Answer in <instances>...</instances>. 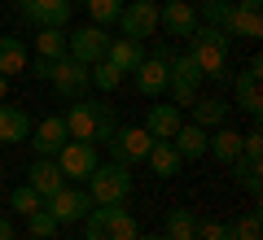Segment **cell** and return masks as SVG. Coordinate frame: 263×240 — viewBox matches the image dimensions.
Instances as JSON below:
<instances>
[{"label":"cell","mask_w":263,"mask_h":240,"mask_svg":"<svg viewBox=\"0 0 263 240\" xmlns=\"http://www.w3.org/2000/svg\"><path fill=\"white\" fill-rule=\"evenodd\" d=\"M44 210L57 219V227L62 223H84V214L92 210V197H88V188H57L44 201Z\"/></svg>","instance_id":"9c48e42d"},{"label":"cell","mask_w":263,"mask_h":240,"mask_svg":"<svg viewBox=\"0 0 263 240\" xmlns=\"http://www.w3.org/2000/svg\"><path fill=\"white\" fill-rule=\"evenodd\" d=\"M35 57H48V61H62V57H66V35H62V27H40V35H35Z\"/></svg>","instance_id":"83f0119b"},{"label":"cell","mask_w":263,"mask_h":240,"mask_svg":"<svg viewBox=\"0 0 263 240\" xmlns=\"http://www.w3.org/2000/svg\"><path fill=\"white\" fill-rule=\"evenodd\" d=\"M158 27L167 31V35L189 39L197 31V9L189 0H158Z\"/></svg>","instance_id":"7c38bea8"},{"label":"cell","mask_w":263,"mask_h":240,"mask_svg":"<svg viewBox=\"0 0 263 240\" xmlns=\"http://www.w3.org/2000/svg\"><path fill=\"white\" fill-rule=\"evenodd\" d=\"M228 9H233V0H202V13H197V22H211V27H219V22L228 18Z\"/></svg>","instance_id":"d590c367"},{"label":"cell","mask_w":263,"mask_h":240,"mask_svg":"<svg viewBox=\"0 0 263 240\" xmlns=\"http://www.w3.org/2000/svg\"><path fill=\"white\" fill-rule=\"evenodd\" d=\"M206 136L211 131H202L197 122H180V131L171 136V144H176V153L184 157V162H197V157L206 153Z\"/></svg>","instance_id":"cb8c5ba5"},{"label":"cell","mask_w":263,"mask_h":240,"mask_svg":"<svg viewBox=\"0 0 263 240\" xmlns=\"http://www.w3.org/2000/svg\"><path fill=\"white\" fill-rule=\"evenodd\" d=\"M197 240H237L233 227L219 219H197Z\"/></svg>","instance_id":"836d02e7"},{"label":"cell","mask_w":263,"mask_h":240,"mask_svg":"<svg viewBox=\"0 0 263 240\" xmlns=\"http://www.w3.org/2000/svg\"><path fill=\"white\" fill-rule=\"evenodd\" d=\"M219 31H224L228 39H263V18H259V9H241L233 0V9H228V18L219 22Z\"/></svg>","instance_id":"5bb4252c"},{"label":"cell","mask_w":263,"mask_h":240,"mask_svg":"<svg viewBox=\"0 0 263 240\" xmlns=\"http://www.w3.org/2000/svg\"><path fill=\"white\" fill-rule=\"evenodd\" d=\"M145 162H149V170H154L158 179H176L180 166H184V157L176 153V144H171V140H154L149 153H145Z\"/></svg>","instance_id":"ffe728a7"},{"label":"cell","mask_w":263,"mask_h":240,"mask_svg":"<svg viewBox=\"0 0 263 240\" xmlns=\"http://www.w3.org/2000/svg\"><path fill=\"white\" fill-rule=\"evenodd\" d=\"M180 122H184V114H180V105H149V114H145V131H149V140H171L180 131Z\"/></svg>","instance_id":"d6986e66"},{"label":"cell","mask_w":263,"mask_h":240,"mask_svg":"<svg viewBox=\"0 0 263 240\" xmlns=\"http://www.w3.org/2000/svg\"><path fill=\"white\" fill-rule=\"evenodd\" d=\"M13 5H18V9H22V5H27V0H13Z\"/></svg>","instance_id":"b9f144b4"},{"label":"cell","mask_w":263,"mask_h":240,"mask_svg":"<svg viewBox=\"0 0 263 240\" xmlns=\"http://www.w3.org/2000/svg\"><path fill=\"white\" fill-rule=\"evenodd\" d=\"M57 166H62L66 179H88L97 170V144H88V140H66L57 148Z\"/></svg>","instance_id":"30bf717a"},{"label":"cell","mask_w":263,"mask_h":240,"mask_svg":"<svg viewBox=\"0 0 263 240\" xmlns=\"http://www.w3.org/2000/svg\"><path fill=\"white\" fill-rule=\"evenodd\" d=\"M259 74H263V57H250L246 61L241 74H233V92H237V110L250 114L254 122H259L263 114V96H259Z\"/></svg>","instance_id":"ba28073f"},{"label":"cell","mask_w":263,"mask_h":240,"mask_svg":"<svg viewBox=\"0 0 263 240\" xmlns=\"http://www.w3.org/2000/svg\"><path fill=\"white\" fill-rule=\"evenodd\" d=\"M62 118H66V136L70 140H88V144H92V136H97V101H84V96H79Z\"/></svg>","instance_id":"9a60e30c"},{"label":"cell","mask_w":263,"mask_h":240,"mask_svg":"<svg viewBox=\"0 0 263 240\" xmlns=\"http://www.w3.org/2000/svg\"><path fill=\"white\" fill-rule=\"evenodd\" d=\"M84 9L92 13V22H97V27H110V22H119L123 0H84Z\"/></svg>","instance_id":"1f68e13d"},{"label":"cell","mask_w":263,"mask_h":240,"mask_svg":"<svg viewBox=\"0 0 263 240\" xmlns=\"http://www.w3.org/2000/svg\"><path fill=\"white\" fill-rule=\"evenodd\" d=\"M197 92H202V70L193 66L189 53H176L171 66H167V96H171V105L184 110V105L197 101Z\"/></svg>","instance_id":"277c9868"},{"label":"cell","mask_w":263,"mask_h":240,"mask_svg":"<svg viewBox=\"0 0 263 240\" xmlns=\"http://www.w3.org/2000/svg\"><path fill=\"white\" fill-rule=\"evenodd\" d=\"M141 227L123 205H92L84 214V240H136Z\"/></svg>","instance_id":"7a4b0ae2"},{"label":"cell","mask_w":263,"mask_h":240,"mask_svg":"<svg viewBox=\"0 0 263 240\" xmlns=\"http://www.w3.org/2000/svg\"><path fill=\"white\" fill-rule=\"evenodd\" d=\"M189 110H193V122L202 131H215V127H224V122H228V110H233V105H228L224 96H197Z\"/></svg>","instance_id":"7402d4cb"},{"label":"cell","mask_w":263,"mask_h":240,"mask_svg":"<svg viewBox=\"0 0 263 240\" xmlns=\"http://www.w3.org/2000/svg\"><path fill=\"white\" fill-rule=\"evenodd\" d=\"M27 44H22L18 35H0V74L5 79H13V74H27Z\"/></svg>","instance_id":"d4e9b609"},{"label":"cell","mask_w":263,"mask_h":240,"mask_svg":"<svg viewBox=\"0 0 263 240\" xmlns=\"http://www.w3.org/2000/svg\"><path fill=\"white\" fill-rule=\"evenodd\" d=\"M31 127H35V122L27 118V110L0 105V144H22V140H31Z\"/></svg>","instance_id":"44dd1931"},{"label":"cell","mask_w":263,"mask_h":240,"mask_svg":"<svg viewBox=\"0 0 263 240\" xmlns=\"http://www.w3.org/2000/svg\"><path fill=\"white\" fill-rule=\"evenodd\" d=\"M132 83H136V92L141 96H162L167 92V61H158V57H145L136 70H132Z\"/></svg>","instance_id":"ac0fdd59"},{"label":"cell","mask_w":263,"mask_h":240,"mask_svg":"<svg viewBox=\"0 0 263 240\" xmlns=\"http://www.w3.org/2000/svg\"><path fill=\"white\" fill-rule=\"evenodd\" d=\"M119 27L123 39H149L158 31V5L154 0H123V13H119Z\"/></svg>","instance_id":"8992f818"},{"label":"cell","mask_w":263,"mask_h":240,"mask_svg":"<svg viewBox=\"0 0 263 240\" xmlns=\"http://www.w3.org/2000/svg\"><path fill=\"white\" fill-rule=\"evenodd\" d=\"M70 0H27L22 5V13H27V22H35V27H66L70 22Z\"/></svg>","instance_id":"e0dca14e"},{"label":"cell","mask_w":263,"mask_h":240,"mask_svg":"<svg viewBox=\"0 0 263 240\" xmlns=\"http://www.w3.org/2000/svg\"><path fill=\"white\" fill-rule=\"evenodd\" d=\"M0 184H5V166H0Z\"/></svg>","instance_id":"7bdbcfd3"},{"label":"cell","mask_w":263,"mask_h":240,"mask_svg":"<svg viewBox=\"0 0 263 240\" xmlns=\"http://www.w3.org/2000/svg\"><path fill=\"white\" fill-rule=\"evenodd\" d=\"M136 240H167V236H136Z\"/></svg>","instance_id":"60d3db41"},{"label":"cell","mask_w":263,"mask_h":240,"mask_svg":"<svg viewBox=\"0 0 263 240\" xmlns=\"http://www.w3.org/2000/svg\"><path fill=\"white\" fill-rule=\"evenodd\" d=\"M233 175H237V184H241V188H246L250 197H259V192H263V179H259V162H254V157H237V162H233Z\"/></svg>","instance_id":"f546056e"},{"label":"cell","mask_w":263,"mask_h":240,"mask_svg":"<svg viewBox=\"0 0 263 240\" xmlns=\"http://www.w3.org/2000/svg\"><path fill=\"white\" fill-rule=\"evenodd\" d=\"M114 131H119V122H114V110H110V105H97V136H92V144H105Z\"/></svg>","instance_id":"e575fe53"},{"label":"cell","mask_w":263,"mask_h":240,"mask_svg":"<svg viewBox=\"0 0 263 240\" xmlns=\"http://www.w3.org/2000/svg\"><path fill=\"white\" fill-rule=\"evenodd\" d=\"M79 240H84V236H79Z\"/></svg>","instance_id":"f6af8a7d"},{"label":"cell","mask_w":263,"mask_h":240,"mask_svg":"<svg viewBox=\"0 0 263 240\" xmlns=\"http://www.w3.org/2000/svg\"><path fill=\"white\" fill-rule=\"evenodd\" d=\"M9 205H13V210L22 214V219H27V214L44 210V197H40V192H35L31 184H22V188H13V192H9Z\"/></svg>","instance_id":"4dcf8cb0"},{"label":"cell","mask_w":263,"mask_h":240,"mask_svg":"<svg viewBox=\"0 0 263 240\" xmlns=\"http://www.w3.org/2000/svg\"><path fill=\"white\" fill-rule=\"evenodd\" d=\"M5 92H9V79H5V74H0V101H5Z\"/></svg>","instance_id":"ab89813d"},{"label":"cell","mask_w":263,"mask_h":240,"mask_svg":"<svg viewBox=\"0 0 263 240\" xmlns=\"http://www.w3.org/2000/svg\"><path fill=\"white\" fill-rule=\"evenodd\" d=\"M48 83H53L66 101H79V96L92 88V79H88V66H84V61L62 57V61H53V79H48Z\"/></svg>","instance_id":"8fae6325"},{"label":"cell","mask_w":263,"mask_h":240,"mask_svg":"<svg viewBox=\"0 0 263 240\" xmlns=\"http://www.w3.org/2000/svg\"><path fill=\"white\" fill-rule=\"evenodd\" d=\"M88 79H92V83H97V92H119V88H123V79H127V74H123L119 66H110V61H105V57H101V61H97V66H88Z\"/></svg>","instance_id":"f1b7e54d"},{"label":"cell","mask_w":263,"mask_h":240,"mask_svg":"<svg viewBox=\"0 0 263 240\" xmlns=\"http://www.w3.org/2000/svg\"><path fill=\"white\" fill-rule=\"evenodd\" d=\"M88 197H92V205H127L132 170L119 162H97V170L88 175Z\"/></svg>","instance_id":"3957f363"},{"label":"cell","mask_w":263,"mask_h":240,"mask_svg":"<svg viewBox=\"0 0 263 240\" xmlns=\"http://www.w3.org/2000/svg\"><path fill=\"white\" fill-rule=\"evenodd\" d=\"M105 48H110V35H105V27H97V22L66 35V57H75V61H84V66H97L105 57Z\"/></svg>","instance_id":"52a82bcc"},{"label":"cell","mask_w":263,"mask_h":240,"mask_svg":"<svg viewBox=\"0 0 263 240\" xmlns=\"http://www.w3.org/2000/svg\"><path fill=\"white\" fill-rule=\"evenodd\" d=\"M27 231L35 240H57V219L48 210H35V214H27Z\"/></svg>","instance_id":"d6a6232c"},{"label":"cell","mask_w":263,"mask_h":240,"mask_svg":"<svg viewBox=\"0 0 263 240\" xmlns=\"http://www.w3.org/2000/svg\"><path fill=\"white\" fill-rule=\"evenodd\" d=\"M149 131L145 127H119L110 140H105V148H110V162H119V166H136V162H145V153H149Z\"/></svg>","instance_id":"5b68a950"},{"label":"cell","mask_w":263,"mask_h":240,"mask_svg":"<svg viewBox=\"0 0 263 240\" xmlns=\"http://www.w3.org/2000/svg\"><path fill=\"white\" fill-rule=\"evenodd\" d=\"M154 5H158V0H154Z\"/></svg>","instance_id":"ee69618b"},{"label":"cell","mask_w":263,"mask_h":240,"mask_svg":"<svg viewBox=\"0 0 263 240\" xmlns=\"http://www.w3.org/2000/svg\"><path fill=\"white\" fill-rule=\"evenodd\" d=\"M228 48H233V39L219 27H211V22H197V31L189 35V57H193V66L202 70V79H211V83H233Z\"/></svg>","instance_id":"6da1fadb"},{"label":"cell","mask_w":263,"mask_h":240,"mask_svg":"<svg viewBox=\"0 0 263 240\" xmlns=\"http://www.w3.org/2000/svg\"><path fill=\"white\" fill-rule=\"evenodd\" d=\"M145 57H149V53H145V44H141V39H110V48H105V61H110V66H119V70L123 74H132V70H136V66H141L145 61Z\"/></svg>","instance_id":"603a6c76"},{"label":"cell","mask_w":263,"mask_h":240,"mask_svg":"<svg viewBox=\"0 0 263 240\" xmlns=\"http://www.w3.org/2000/svg\"><path fill=\"white\" fill-rule=\"evenodd\" d=\"M206 153L215 162H224V166H233L237 157H241V136L228 131V127H215V136H206Z\"/></svg>","instance_id":"484cf974"},{"label":"cell","mask_w":263,"mask_h":240,"mask_svg":"<svg viewBox=\"0 0 263 240\" xmlns=\"http://www.w3.org/2000/svg\"><path fill=\"white\" fill-rule=\"evenodd\" d=\"M167 240H197V214L193 210H167Z\"/></svg>","instance_id":"4316f807"},{"label":"cell","mask_w":263,"mask_h":240,"mask_svg":"<svg viewBox=\"0 0 263 240\" xmlns=\"http://www.w3.org/2000/svg\"><path fill=\"white\" fill-rule=\"evenodd\" d=\"M66 118L62 114H48V118H40L35 127H31V148H35L40 157H57V148L66 144Z\"/></svg>","instance_id":"4fadbf2b"},{"label":"cell","mask_w":263,"mask_h":240,"mask_svg":"<svg viewBox=\"0 0 263 240\" xmlns=\"http://www.w3.org/2000/svg\"><path fill=\"white\" fill-rule=\"evenodd\" d=\"M0 240H13V223L9 219H0Z\"/></svg>","instance_id":"f35d334b"},{"label":"cell","mask_w":263,"mask_h":240,"mask_svg":"<svg viewBox=\"0 0 263 240\" xmlns=\"http://www.w3.org/2000/svg\"><path fill=\"white\" fill-rule=\"evenodd\" d=\"M27 74H31V79H53V61H48V57H31Z\"/></svg>","instance_id":"74e56055"},{"label":"cell","mask_w":263,"mask_h":240,"mask_svg":"<svg viewBox=\"0 0 263 240\" xmlns=\"http://www.w3.org/2000/svg\"><path fill=\"white\" fill-rule=\"evenodd\" d=\"M27 184L35 188L44 201L57 192V188H66V175H62V166H57V157H35L31 170H27Z\"/></svg>","instance_id":"2e32d148"},{"label":"cell","mask_w":263,"mask_h":240,"mask_svg":"<svg viewBox=\"0 0 263 240\" xmlns=\"http://www.w3.org/2000/svg\"><path fill=\"white\" fill-rule=\"evenodd\" d=\"M228 227H233V236H237V240H259V210L241 214V219L228 223Z\"/></svg>","instance_id":"8d00e7d4"}]
</instances>
